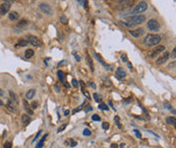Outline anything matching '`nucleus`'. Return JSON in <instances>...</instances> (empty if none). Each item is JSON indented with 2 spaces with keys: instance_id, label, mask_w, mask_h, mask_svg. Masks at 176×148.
I'll use <instances>...</instances> for the list:
<instances>
[{
  "instance_id": "obj_1",
  "label": "nucleus",
  "mask_w": 176,
  "mask_h": 148,
  "mask_svg": "<svg viewBox=\"0 0 176 148\" xmlns=\"http://www.w3.org/2000/svg\"><path fill=\"white\" fill-rule=\"evenodd\" d=\"M162 41V38H161L160 35L158 34H149L147 35L144 39V45L147 46V47H155V46H158V44Z\"/></svg>"
},
{
  "instance_id": "obj_2",
  "label": "nucleus",
  "mask_w": 176,
  "mask_h": 148,
  "mask_svg": "<svg viewBox=\"0 0 176 148\" xmlns=\"http://www.w3.org/2000/svg\"><path fill=\"white\" fill-rule=\"evenodd\" d=\"M126 21L128 24H132L133 26L138 25V24H144L145 21V16L143 14H134V15H130L126 17Z\"/></svg>"
},
{
  "instance_id": "obj_3",
  "label": "nucleus",
  "mask_w": 176,
  "mask_h": 148,
  "mask_svg": "<svg viewBox=\"0 0 176 148\" xmlns=\"http://www.w3.org/2000/svg\"><path fill=\"white\" fill-rule=\"evenodd\" d=\"M148 9V3L145 1H139V3L137 4V6H134V8L131 10L132 14H140L142 12H145Z\"/></svg>"
},
{
  "instance_id": "obj_4",
  "label": "nucleus",
  "mask_w": 176,
  "mask_h": 148,
  "mask_svg": "<svg viewBox=\"0 0 176 148\" xmlns=\"http://www.w3.org/2000/svg\"><path fill=\"white\" fill-rule=\"evenodd\" d=\"M26 40L28 41L29 44H31L32 46H34V47H41V46H42L41 40L39 39V38H37V37H35V36L28 35V36L26 37Z\"/></svg>"
},
{
  "instance_id": "obj_5",
  "label": "nucleus",
  "mask_w": 176,
  "mask_h": 148,
  "mask_svg": "<svg viewBox=\"0 0 176 148\" xmlns=\"http://www.w3.org/2000/svg\"><path fill=\"white\" fill-rule=\"evenodd\" d=\"M148 30L151 31H158L160 30V24L157 19L152 18L148 21Z\"/></svg>"
},
{
  "instance_id": "obj_6",
  "label": "nucleus",
  "mask_w": 176,
  "mask_h": 148,
  "mask_svg": "<svg viewBox=\"0 0 176 148\" xmlns=\"http://www.w3.org/2000/svg\"><path fill=\"white\" fill-rule=\"evenodd\" d=\"M164 50H166V48H165V46H163V45L156 46V48H154L153 50L149 53V56H150V58H156L159 54H161L162 52H164Z\"/></svg>"
},
{
  "instance_id": "obj_7",
  "label": "nucleus",
  "mask_w": 176,
  "mask_h": 148,
  "mask_svg": "<svg viewBox=\"0 0 176 148\" xmlns=\"http://www.w3.org/2000/svg\"><path fill=\"white\" fill-rule=\"evenodd\" d=\"M39 9H40L43 13L47 14V15H52V14H53V9H52V7H51L49 4H47V3H41V4H39Z\"/></svg>"
},
{
  "instance_id": "obj_8",
  "label": "nucleus",
  "mask_w": 176,
  "mask_h": 148,
  "mask_svg": "<svg viewBox=\"0 0 176 148\" xmlns=\"http://www.w3.org/2000/svg\"><path fill=\"white\" fill-rule=\"evenodd\" d=\"M128 34H129L131 37H133L135 39H138V38H140L145 34V30L143 28H138V29H135V30H129Z\"/></svg>"
},
{
  "instance_id": "obj_9",
  "label": "nucleus",
  "mask_w": 176,
  "mask_h": 148,
  "mask_svg": "<svg viewBox=\"0 0 176 148\" xmlns=\"http://www.w3.org/2000/svg\"><path fill=\"white\" fill-rule=\"evenodd\" d=\"M169 57H170V54H169L167 51H165V52H164V54L161 55L159 58H157V60H156V64H157V65H163L164 63L167 62V60L169 59Z\"/></svg>"
},
{
  "instance_id": "obj_10",
  "label": "nucleus",
  "mask_w": 176,
  "mask_h": 148,
  "mask_svg": "<svg viewBox=\"0 0 176 148\" xmlns=\"http://www.w3.org/2000/svg\"><path fill=\"white\" fill-rule=\"evenodd\" d=\"M10 8H11L10 3H8V2L2 3V4L0 5V14H1V15H5L6 13L9 12V9H10Z\"/></svg>"
},
{
  "instance_id": "obj_11",
  "label": "nucleus",
  "mask_w": 176,
  "mask_h": 148,
  "mask_svg": "<svg viewBox=\"0 0 176 148\" xmlns=\"http://www.w3.org/2000/svg\"><path fill=\"white\" fill-rule=\"evenodd\" d=\"M9 97H10V101L13 102L14 106H17V105H18V96H17V94H14L12 90H9Z\"/></svg>"
},
{
  "instance_id": "obj_12",
  "label": "nucleus",
  "mask_w": 176,
  "mask_h": 148,
  "mask_svg": "<svg viewBox=\"0 0 176 148\" xmlns=\"http://www.w3.org/2000/svg\"><path fill=\"white\" fill-rule=\"evenodd\" d=\"M115 74H116L117 78H119V79H122V78H124L126 76V72H125V70H124L123 68H121V67H119V68L116 69Z\"/></svg>"
},
{
  "instance_id": "obj_13",
  "label": "nucleus",
  "mask_w": 176,
  "mask_h": 148,
  "mask_svg": "<svg viewBox=\"0 0 176 148\" xmlns=\"http://www.w3.org/2000/svg\"><path fill=\"white\" fill-rule=\"evenodd\" d=\"M8 18H9V20H11V21H16V20H18V18H19V14H18L16 11H11V12H9V14H8Z\"/></svg>"
},
{
  "instance_id": "obj_14",
  "label": "nucleus",
  "mask_w": 176,
  "mask_h": 148,
  "mask_svg": "<svg viewBox=\"0 0 176 148\" xmlns=\"http://www.w3.org/2000/svg\"><path fill=\"white\" fill-rule=\"evenodd\" d=\"M27 24H28V20H26V19H22V20H19V21L17 23V24H16V28H17V29H21L19 31H23V29H26Z\"/></svg>"
},
{
  "instance_id": "obj_15",
  "label": "nucleus",
  "mask_w": 176,
  "mask_h": 148,
  "mask_svg": "<svg viewBox=\"0 0 176 148\" xmlns=\"http://www.w3.org/2000/svg\"><path fill=\"white\" fill-rule=\"evenodd\" d=\"M64 144H65L66 146H68V147H76L77 145V142L74 141L73 139H71V138H69V139L64 141Z\"/></svg>"
},
{
  "instance_id": "obj_16",
  "label": "nucleus",
  "mask_w": 176,
  "mask_h": 148,
  "mask_svg": "<svg viewBox=\"0 0 176 148\" xmlns=\"http://www.w3.org/2000/svg\"><path fill=\"white\" fill-rule=\"evenodd\" d=\"M23 108H24V109H26V112H27V114L28 115H33L34 113H33V111L31 109V107L29 106V103H28V101H23Z\"/></svg>"
},
{
  "instance_id": "obj_17",
  "label": "nucleus",
  "mask_w": 176,
  "mask_h": 148,
  "mask_svg": "<svg viewBox=\"0 0 176 148\" xmlns=\"http://www.w3.org/2000/svg\"><path fill=\"white\" fill-rule=\"evenodd\" d=\"M31 121H32V119L29 115H26V114H24V115L22 116V122H23L24 125L30 124V123H31Z\"/></svg>"
},
{
  "instance_id": "obj_18",
  "label": "nucleus",
  "mask_w": 176,
  "mask_h": 148,
  "mask_svg": "<svg viewBox=\"0 0 176 148\" xmlns=\"http://www.w3.org/2000/svg\"><path fill=\"white\" fill-rule=\"evenodd\" d=\"M34 55H35V52H34V50H32V49H28V50H26V52H24V57H26L27 59L33 58Z\"/></svg>"
},
{
  "instance_id": "obj_19",
  "label": "nucleus",
  "mask_w": 176,
  "mask_h": 148,
  "mask_svg": "<svg viewBox=\"0 0 176 148\" xmlns=\"http://www.w3.org/2000/svg\"><path fill=\"white\" fill-rule=\"evenodd\" d=\"M5 107H6V109L9 111V112H11V113H16V107L11 103V101H8V102L5 105Z\"/></svg>"
},
{
  "instance_id": "obj_20",
  "label": "nucleus",
  "mask_w": 176,
  "mask_h": 148,
  "mask_svg": "<svg viewBox=\"0 0 176 148\" xmlns=\"http://www.w3.org/2000/svg\"><path fill=\"white\" fill-rule=\"evenodd\" d=\"M86 60H87V63H88V65H89V67L91 68V71H94V62H93V60L91 59V57L89 56V54L87 53V58H86Z\"/></svg>"
},
{
  "instance_id": "obj_21",
  "label": "nucleus",
  "mask_w": 176,
  "mask_h": 148,
  "mask_svg": "<svg viewBox=\"0 0 176 148\" xmlns=\"http://www.w3.org/2000/svg\"><path fill=\"white\" fill-rule=\"evenodd\" d=\"M28 41L26 39H19L17 41V44H16V47H26L28 45Z\"/></svg>"
},
{
  "instance_id": "obj_22",
  "label": "nucleus",
  "mask_w": 176,
  "mask_h": 148,
  "mask_svg": "<svg viewBox=\"0 0 176 148\" xmlns=\"http://www.w3.org/2000/svg\"><path fill=\"white\" fill-rule=\"evenodd\" d=\"M35 94H36V90L35 89H30L26 94V97H27V100H32V98H34Z\"/></svg>"
},
{
  "instance_id": "obj_23",
  "label": "nucleus",
  "mask_w": 176,
  "mask_h": 148,
  "mask_svg": "<svg viewBox=\"0 0 176 148\" xmlns=\"http://www.w3.org/2000/svg\"><path fill=\"white\" fill-rule=\"evenodd\" d=\"M95 56H96V58H97V60H98V62L99 63H101V64H102V65H103V66H104V67H105V68H107V64H106V63H105V61H104V60H103V58H102V57H101V55L100 54H98V53H95Z\"/></svg>"
},
{
  "instance_id": "obj_24",
  "label": "nucleus",
  "mask_w": 176,
  "mask_h": 148,
  "mask_svg": "<svg viewBox=\"0 0 176 148\" xmlns=\"http://www.w3.org/2000/svg\"><path fill=\"white\" fill-rule=\"evenodd\" d=\"M57 77H58V79H59L61 82H64V81H65V74H64L63 71L59 70L57 72Z\"/></svg>"
},
{
  "instance_id": "obj_25",
  "label": "nucleus",
  "mask_w": 176,
  "mask_h": 148,
  "mask_svg": "<svg viewBox=\"0 0 176 148\" xmlns=\"http://www.w3.org/2000/svg\"><path fill=\"white\" fill-rule=\"evenodd\" d=\"M166 123L168 125H175V123H176V119H175V117H168L167 119H166Z\"/></svg>"
},
{
  "instance_id": "obj_26",
  "label": "nucleus",
  "mask_w": 176,
  "mask_h": 148,
  "mask_svg": "<svg viewBox=\"0 0 176 148\" xmlns=\"http://www.w3.org/2000/svg\"><path fill=\"white\" fill-rule=\"evenodd\" d=\"M114 121H115V123H116V125H117V127H118L119 129H122V125L120 124V121H119V117H118V116H116V117L114 118Z\"/></svg>"
},
{
  "instance_id": "obj_27",
  "label": "nucleus",
  "mask_w": 176,
  "mask_h": 148,
  "mask_svg": "<svg viewBox=\"0 0 176 148\" xmlns=\"http://www.w3.org/2000/svg\"><path fill=\"white\" fill-rule=\"evenodd\" d=\"M119 24H122L123 26H125V28H129V29H130V28H131V29H132V28H134V26H133L132 24H128L127 21H119Z\"/></svg>"
},
{
  "instance_id": "obj_28",
  "label": "nucleus",
  "mask_w": 176,
  "mask_h": 148,
  "mask_svg": "<svg viewBox=\"0 0 176 148\" xmlns=\"http://www.w3.org/2000/svg\"><path fill=\"white\" fill-rule=\"evenodd\" d=\"M99 109H103V111H108L109 108L107 107V105H105V103H100L99 105Z\"/></svg>"
},
{
  "instance_id": "obj_29",
  "label": "nucleus",
  "mask_w": 176,
  "mask_h": 148,
  "mask_svg": "<svg viewBox=\"0 0 176 148\" xmlns=\"http://www.w3.org/2000/svg\"><path fill=\"white\" fill-rule=\"evenodd\" d=\"M38 107H39V102H38V101H33V102L31 103V108L33 109H36L37 108H38Z\"/></svg>"
},
{
  "instance_id": "obj_30",
  "label": "nucleus",
  "mask_w": 176,
  "mask_h": 148,
  "mask_svg": "<svg viewBox=\"0 0 176 148\" xmlns=\"http://www.w3.org/2000/svg\"><path fill=\"white\" fill-rule=\"evenodd\" d=\"M66 126H67V124H63L62 126H60L59 128H58V130H57V133H61L65 128H66Z\"/></svg>"
},
{
  "instance_id": "obj_31",
  "label": "nucleus",
  "mask_w": 176,
  "mask_h": 148,
  "mask_svg": "<svg viewBox=\"0 0 176 148\" xmlns=\"http://www.w3.org/2000/svg\"><path fill=\"white\" fill-rule=\"evenodd\" d=\"M91 131L90 130H88V129H86V130H84V132H83V135L84 136H91Z\"/></svg>"
},
{
  "instance_id": "obj_32",
  "label": "nucleus",
  "mask_w": 176,
  "mask_h": 148,
  "mask_svg": "<svg viewBox=\"0 0 176 148\" xmlns=\"http://www.w3.org/2000/svg\"><path fill=\"white\" fill-rule=\"evenodd\" d=\"M92 120H93V121H97V122H99L100 120H101V118H100L98 115H93V116H92Z\"/></svg>"
},
{
  "instance_id": "obj_33",
  "label": "nucleus",
  "mask_w": 176,
  "mask_h": 148,
  "mask_svg": "<svg viewBox=\"0 0 176 148\" xmlns=\"http://www.w3.org/2000/svg\"><path fill=\"white\" fill-rule=\"evenodd\" d=\"M127 60H128V59H127V55L126 54L121 55V61H122V62H127Z\"/></svg>"
},
{
  "instance_id": "obj_34",
  "label": "nucleus",
  "mask_w": 176,
  "mask_h": 148,
  "mask_svg": "<svg viewBox=\"0 0 176 148\" xmlns=\"http://www.w3.org/2000/svg\"><path fill=\"white\" fill-rule=\"evenodd\" d=\"M133 132H134V134H135V136L138 137V139H140V138H142V134L139 133V131H138V130H133Z\"/></svg>"
},
{
  "instance_id": "obj_35",
  "label": "nucleus",
  "mask_w": 176,
  "mask_h": 148,
  "mask_svg": "<svg viewBox=\"0 0 176 148\" xmlns=\"http://www.w3.org/2000/svg\"><path fill=\"white\" fill-rule=\"evenodd\" d=\"M102 128H103L104 130H107L108 128H109V124H108L107 122H104V123L102 124Z\"/></svg>"
},
{
  "instance_id": "obj_36",
  "label": "nucleus",
  "mask_w": 176,
  "mask_h": 148,
  "mask_svg": "<svg viewBox=\"0 0 176 148\" xmlns=\"http://www.w3.org/2000/svg\"><path fill=\"white\" fill-rule=\"evenodd\" d=\"M91 111H93V108L90 106V105H88L87 108L84 109V112H86V113H89V112H91Z\"/></svg>"
},
{
  "instance_id": "obj_37",
  "label": "nucleus",
  "mask_w": 176,
  "mask_h": 148,
  "mask_svg": "<svg viewBox=\"0 0 176 148\" xmlns=\"http://www.w3.org/2000/svg\"><path fill=\"white\" fill-rule=\"evenodd\" d=\"M11 146H12V144H11V142H9V141H7V142L4 144V148H11Z\"/></svg>"
},
{
  "instance_id": "obj_38",
  "label": "nucleus",
  "mask_w": 176,
  "mask_h": 148,
  "mask_svg": "<svg viewBox=\"0 0 176 148\" xmlns=\"http://www.w3.org/2000/svg\"><path fill=\"white\" fill-rule=\"evenodd\" d=\"M94 97H95V101H97V102H99V101H101V98L99 97V95H98V94H94Z\"/></svg>"
},
{
  "instance_id": "obj_39",
  "label": "nucleus",
  "mask_w": 176,
  "mask_h": 148,
  "mask_svg": "<svg viewBox=\"0 0 176 148\" xmlns=\"http://www.w3.org/2000/svg\"><path fill=\"white\" fill-rule=\"evenodd\" d=\"M41 133H42V131H39V132L37 133V135H36V137H35V138H34V140H33V143H34V142H36V141L38 140L39 136L41 135Z\"/></svg>"
},
{
  "instance_id": "obj_40",
  "label": "nucleus",
  "mask_w": 176,
  "mask_h": 148,
  "mask_svg": "<svg viewBox=\"0 0 176 148\" xmlns=\"http://www.w3.org/2000/svg\"><path fill=\"white\" fill-rule=\"evenodd\" d=\"M72 54H73V56L76 57V59H77V62H79V61H81V57H79V56H78V55H77V53H76V52H73Z\"/></svg>"
},
{
  "instance_id": "obj_41",
  "label": "nucleus",
  "mask_w": 176,
  "mask_h": 148,
  "mask_svg": "<svg viewBox=\"0 0 176 148\" xmlns=\"http://www.w3.org/2000/svg\"><path fill=\"white\" fill-rule=\"evenodd\" d=\"M60 20H61V21H62V23H63V24H67V19L65 18V16H61V17H60Z\"/></svg>"
},
{
  "instance_id": "obj_42",
  "label": "nucleus",
  "mask_w": 176,
  "mask_h": 148,
  "mask_svg": "<svg viewBox=\"0 0 176 148\" xmlns=\"http://www.w3.org/2000/svg\"><path fill=\"white\" fill-rule=\"evenodd\" d=\"M171 56H172L173 59L176 58V49H173V51H172V53H171Z\"/></svg>"
},
{
  "instance_id": "obj_43",
  "label": "nucleus",
  "mask_w": 176,
  "mask_h": 148,
  "mask_svg": "<svg viewBox=\"0 0 176 148\" xmlns=\"http://www.w3.org/2000/svg\"><path fill=\"white\" fill-rule=\"evenodd\" d=\"M72 85L74 86V87H77V86H78V82H77L76 79H72Z\"/></svg>"
},
{
  "instance_id": "obj_44",
  "label": "nucleus",
  "mask_w": 176,
  "mask_h": 148,
  "mask_svg": "<svg viewBox=\"0 0 176 148\" xmlns=\"http://www.w3.org/2000/svg\"><path fill=\"white\" fill-rule=\"evenodd\" d=\"M43 145H44V143L43 142H39L38 144H37V146H36V148H43Z\"/></svg>"
},
{
  "instance_id": "obj_45",
  "label": "nucleus",
  "mask_w": 176,
  "mask_h": 148,
  "mask_svg": "<svg viewBox=\"0 0 176 148\" xmlns=\"http://www.w3.org/2000/svg\"><path fill=\"white\" fill-rule=\"evenodd\" d=\"M169 68H170V69H171V68H175V61H173L172 63L169 64Z\"/></svg>"
},
{
  "instance_id": "obj_46",
  "label": "nucleus",
  "mask_w": 176,
  "mask_h": 148,
  "mask_svg": "<svg viewBox=\"0 0 176 148\" xmlns=\"http://www.w3.org/2000/svg\"><path fill=\"white\" fill-rule=\"evenodd\" d=\"M47 137H48V134H45V135L43 136V138L41 139V142H43V143H44V141L46 140V138H47Z\"/></svg>"
},
{
  "instance_id": "obj_47",
  "label": "nucleus",
  "mask_w": 176,
  "mask_h": 148,
  "mask_svg": "<svg viewBox=\"0 0 176 148\" xmlns=\"http://www.w3.org/2000/svg\"><path fill=\"white\" fill-rule=\"evenodd\" d=\"M83 4H84V7L86 8V9H88V0H84Z\"/></svg>"
},
{
  "instance_id": "obj_48",
  "label": "nucleus",
  "mask_w": 176,
  "mask_h": 148,
  "mask_svg": "<svg viewBox=\"0 0 176 148\" xmlns=\"http://www.w3.org/2000/svg\"><path fill=\"white\" fill-rule=\"evenodd\" d=\"M82 109H83V106H81V107H79V108H77V109H74V111H73V114H74V113H77V112H78V111H81Z\"/></svg>"
},
{
  "instance_id": "obj_49",
  "label": "nucleus",
  "mask_w": 176,
  "mask_h": 148,
  "mask_svg": "<svg viewBox=\"0 0 176 148\" xmlns=\"http://www.w3.org/2000/svg\"><path fill=\"white\" fill-rule=\"evenodd\" d=\"M127 67H128L129 69H132V64L130 62H127Z\"/></svg>"
},
{
  "instance_id": "obj_50",
  "label": "nucleus",
  "mask_w": 176,
  "mask_h": 148,
  "mask_svg": "<svg viewBox=\"0 0 176 148\" xmlns=\"http://www.w3.org/2000/svg\"><path fill=\"white\" fill-rule=\"evenodd\" d=\"M55 88H56V91H57V92H59V91H60V88H59V86L55 85Z\"/></svg>"
},
{
  "instance_id": "obj_51",
  "label": "nucleus",
  "mask_w": 176,
  "mask_h": 148,
  "mask_svg": "<svg viewBox=\"0 0 176 148\" xmlns=\"http://www.w3.org/2000/svg\"><path fill=\"white\" fill-rule=\"evenodd\" d=\"M111 148H118V145H117V144H112V145H111Z\"/></svg>"
},
{
  "instance_id": "obj_52",
  "label": "nucleus",
  "mask_w": 176,
  "mask_h": 148,
  "mask_svg": "<svg viewBox=\"0 0 176 148\" xmlns=\"http://www.w3.org/2000/svg\"><path fill=\"white\" fill-rule=\"evenodd\" d=\"M89 84H90V85L92 86L93 88H96V85H95V83H93V82H91V83H89Z\"/></svg>"
},
{
  "instance_id": "obj_53",
  "label": "nucleus",
  "mask_w": 176,
  "mask_h": 148,
  "mask_svg": "<svg viewBox=\"0 0 176 148\" xmlns=\"http://www.w3.org/2000/svg\"><path fill=\"white\" fill-rule=\"evenodd\" d=\"M3 1H5V2H8V3H10V2H14L16 0H3Z\"/></svg>"
},
{
  "instance_id": "obj_54",
  "label": "nucleus",
  "mask_w": 176,
  "mask_h": 148,
  "mask_svg": "<svg viewBox=\"0 0 176 148\" xmlns=\"http://www.w3.org/2000/svg\"><path fill=\"white\" fill-rule=\"evenodd\" d=\"M68 114H69V111H65V112H64V116H68Z\"/></svg>"
},
{
  "instance_id": "obj_55",
  "label": "nucleus",
  "mask_w": 176,
  "mask_h": 148,
  "mask_svg": "<svg viewBox=\"0 0 176 148\" xmlns=\"http://www.w3.org/2000/svg\"><path fill=\"white\" fill-rule=\"evenodd\" d=\"M3 94H4V92H3V90H2L1 88H0V96H2Z\"/></svg>"
},
{
  "instance_id": "obj_56",
  "label": "nucleus",
  "mask_w": 176,
  "mask_h": 148,
  "mask_svg": "<svg viewBox=\"0 0 176 148\" xmlns=\"http://www.w3.org/2000/svg\"><path fill=\"white\" fill-rule=\"evenodd\" d=\"M77 1L79 2V4H82V5H83V3H84V0H77Z\"/></svg>"
},
{
  "instance_id": "obj_57",
  "label": "nucleus",
  "mask_w": 176,
  "mask_h": 148,
  "mask_svg": "<svg viewBox=\"0 0 176 148\" xmlns=\"http://www.w3.org/2000/svg\"><path fill=\"white\" fill-rule=\"evenodd\" d=\"M0 106H4V102L2 101V100L0 98Z\"/></svg>"
},
{
  "instance_id": "obj_58",
  "label": "nucleus",
  "mask_w": 176,
  "mask_h": 148,
  "mask_svg": "<svg viewBox=\"0 0 176 148\" xmlns=\"http://www.w3.org/2000/svg\"><path fill=\"white\" fill-rule=\"evenodd\" d=\"M64 85L66 86V87H69V84H68V83H64Z\"/></svg>"
}]
</instances>
